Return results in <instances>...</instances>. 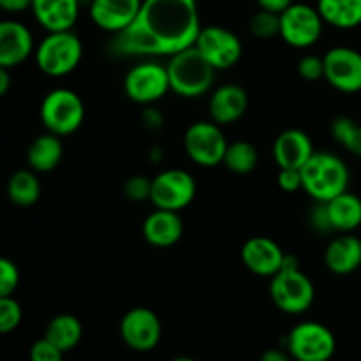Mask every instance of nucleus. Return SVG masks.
I'll return each instance as SVG.
<instances>
[{
    "label": "nucleus",
    "mask_w": 361,
    "mask_h": 361,
    "mask_svg": "<svg viewBox=\"0 0 361 361\" xmlns=\"http://www.w3.org/2000/svg\"><path fill=\"white\" fill-rule=\"evenodd\" d=\"M201 30L197 0H143L136 20L115 35V56H173L196 42Z\"/></svg>",
    "instance_id": "f257e3e1"
},
{
    "label": "nucleus",
    "mask_w": 361,
    "mask_h": 361,
    "mask_svg": "<svg viewBox=\"0 0 361 361\" xmlns=\"http://www.w3.org/2000/svg\"><path fill=\"white\" fill-rule=\"evenodd\" d=\"M302 190L316 203H328L349 190L351 171L342 157L331 152H314L302 166Z\"/></svg>",
    "instance_id": "f03ea898"
},
{
    "label": "nucleus",
    "mask_w": 361,
    "mask_h": 361,
    "mask_svg": "<svg viewBox=\"0 0 361 361\" xmlns=\"http://www.w3.org/2000/svg\"><path fill=\"white\" fill-rule=\"evenodd\" d=\"M171 92L183 99L203 97L214 87L215 73L212 63L201 55L196 46L169 56L166 63Z\"/></svg>",
    "instance_id": "7ed1b4c3"
},
{
    "label": "nucleus",
    "mask_w": 361,
    "mask_h": 361,
    "mask_svg": "<svg viewBox=\"0 0 361 361\" xmlns=\"http://www.w3.org/2000/svg\"><path fill=\"white\" fill-rule=\"evenodd\" d=\"M270 296L281 312L291 316L307 312L312 307L316 288L295 256L286 254L282 270L270 279Z\"/></svg>",
    "instance_id": "20e7f679"
},
{
    "label": "nucleus",
    "mask_w": 361,
    "mask_h": 361,
    "mask_svg": "<svg viewBox=\"0 0 361 361\" xmlns=\"http://www.w3.org/2000/svg\"><path fill=\"white\" fill-rule=\"evenodd\" d=\"M35 63L39 71L49 78H63L74 73L83 59L81 39L73 30L48 32L35 46Z\"/></svg>",
    "instance_id": "39448f33"
},
{
    "label": "nucleus",
    "mask_w": 361,
    "mask_h": 361,
    "mask_svg": "<svg viewBox=\"0 0 361 361\" xmlns=\"http://www.w3.org/2000/svg\"><path fill=\"white\" fill-rule=\"evenodd\" d=\"M39 116L48 133L56 136L74 134L85 122V102L71 88H55L41 101Z\"/></svg>",
    "instance_id": "423d86ee"
},
{
    "label": "nucleus",
    "mask_w": 361,
    "mask_h": 361,
    "mask_svg": "<svg viewBox=\"0 0 361 361\" xmlns=\"http://www.w3.org/2000/svg\"><path fill=\"white\" fill-rule=\"evenodd\" d=\"M286 345L295 361H330L337 351V338L323 323L303 321L289 331Z\"/></svg>",
    "instance_id": "0eeeda50"
},
{
    "label": "nucleus",
    "mask_w": 361,
    "mask_h": 361,
    "mask_svg": "<svg viewBox=\"0 0 361 361\" xmlns=\"http://www.w3.org/2000/svg\"><path fill=\"white\" fill-rule=\"evenodd\" d=\"M228 140L219 123L212 120H200L187 127L183 136V148L194 164L201 168H215L224 161Z\"/></svg>",
    "instance_id": "6e6552de"
},
{
    "label": "nucleus",
    "mask_w": 361,
    "mask_h": 361,
    "mask_svg": "<svg viewBox=\"0 0 361 361\" xmlns=\"http://www.w3.org/2000/svg\"><path fill=\"white\" fill-rule=\"evenodd\" d=\"M123 92L127 99L136 104L148 106L161 101L168 92H171L168 69L157 60L145 59L127 71L123 78Z\"/></svg>",
    "instance_id": "1a4fd4ad"
},
{
    "label": "nucleus",
    "mask_w": 361,
    "mask_h": 361,
    "mask_svg": "<svg viewBox=\"0 0 361 361\" xmlns=\"http://www.w3.org/2000/svg\"><path fill=\"white\" fill-rule=\"evenodd\" d=\"M197 183L185 169L169 168L152 178L150 203L155 208L182 212L196 200Z\"/></svg>",
    "instance_id": "9d476101"
},
{
    "label": "nucleus",
    "mask_w": 361,
    "mask_h": 361,
    "mask_svg": "<svg viewBox=\"0 0 361 361\" xmlns=\"http://www.w3.org/2000/svg\"><path fill=\"white\" fill-rule=\"evenodd\" d=\"M324 21L317 7L293 2L281 13V39L291 48L305 49L316 44L323 35Z\"/></svg>",
    "instance_id": "9b49d317"
},
{
    "label": "nucleus",
    "mask_w": 361,
    "mask_h": 361,
    "mask_svg": "<svg viewBox=\"0 0 361 361\" xmlns=\"http://www.w3.org/2000/svg\"><path fill=\"white\" fill-rule=\"evenodd\" d=\"M194 46L215 71L231 69L243 55V44L238 35L221 25L201 27Z\"/></svg>",
    "instance_id": "f8f14e48"
},
{
    "label": "nucleus",
    "mask_w": 361,
    "mask_h": 361,
    "mask_svg": "<svg viewBox=\"0 0 361 361\" xmlns=\"http://www.w3.org/2000/svg\"><path fill=\"white\" fill-rule=\"evenodd\" d=\"M324 80L342 94L361 92V51L349 46H335L323 55Z\"/></svg>",
    "instance_id": "ddd939ff"
},
{
    "label": "nucleus",
    "mask_w": 361,
    "mask_h": 361,
    "mask_svg": "<svg viewBox=\"0 0 361 361\" xmlns=\"http://www.w3.org/2000/svg\"><path fill=\"white\" fill-rule=\"evenodd\" d=\"M120 337L123 344L137 353L155 349L162 337V324L157 314L147 307H134L120 321Z\"/></svg>",
    "instance_id": "4468645a"
},
{
    "label": "nucleus",
    "mask_w": 361,
    "mask_h": 361,
    "mask_svg": "<svg viewBox=\"0 0 361 361\" xmlns=\"http://www.w3.org/2000/svg\"><path fill=\"white\" fill-rule=\"evenodd\" d=\"M286 252L268 236H252L242 247V261L250 274L271 279L284 267Z\"/></svg>",
    "instance_id": "2eb2a0df"
},
{
    "label": "nucleus",
    "mask_w": 361,
    "mask_h": 361,
    "mask_svg": "<svg viewBox=\"0 0 361 361\" xmlns=\"http://www.w3.org/2000/svg\"><path fill=\"white\" fill-rule=\"evenodd\" d=\"M143 0H90L88 14L101 30L118 35L136 20Z\"/></svg>",
    "instance_id": "dca6fc26"
},
{
    "label": "nucleus",
    "mask_w": 361,
    "mask_h": 361,
    "mask_svg": "<svg viewBox=\"0 0 361 361\" xmlns=\"http://www.w3.org/2000/svg\"><path fill=\"white\" fill-rule=\"evenodd\" d=\"M34 37L27 25L16 20L0 21V67L13 69L34 55Z\"/></svg>",
    "instance_id": "f3484780"
},
{
    "label": "nucleus",
    "mask_w": 361,
    "mask_h": 361,
    "mask_svg": "<svg viewBox=\"0 0 361 361\" xmlns=\"http://www.w3.org/2000/svg\"><path fill=\"white\" fill-rule=\"evenodd\" d=\"M247 108H249V95H247L245 88L235 83L221 85L212 92L210 99H208L210 120L221 127L238 122L247 113Z\"/></svg>",
    "instance_id": "a211bd4d"
},
{
    "label": "nucleus",
    "mask_w": 361,
    "mask_h": 361,
    "mask_svg": "<svg viewBox=\"0 0 361 361\" xmlns=\"http://www.w3.org/2000/svg\"><path fill=\"white\" fill-rule=\"evenodd\" d=\"M314 143L309 134L302 129H286L275 137L274 161L279 168H296L302 169V166L312 157Z\"/></svg>",
    "instance_id": "6ab92c4d"
},
{
    "label": "nucleus",
    "mask_w": 361,
    "mask_h": 361,
    "mask_svg": "<svg viewBox=\"0 0 361 361\" xmlns=\"http://www.w3.org/2000/svg\"><path fill=\"white\" fill-rule=\"evenodd\" d=\"M81 0H32V14L46 32L73 30Z\"/></svg>",
    "instance_id": "aec40b11"
},
{
    "label": "nucleus",
    "mask_w": 361,
    "mask_h": 361,
    "mask_svg": "<svg viewBox=\"0 0 361 361\" xmlns=\"http://www.w3.org/2000/svg\"><path fill=\"white\" fill-rule=\"evenodd\" d=\"M143 236L152 247L168 249L176 245L183 236V221L180 212L155 208L143 222Z\"/></svg>",
    "instance_id": "412c9836"
},
{
    "label": "nucleus",
    "mask_w": 361,
    "mask_h": 361,
    "mask_svg": "<svg viewBox=\"0 0 361 361\" xmlns=\"http://www.w3.org/2000/svg\"><path fill=\"white\" fill-rule=\"evenodd\" d=\"M324 264L334 275L355 274L361 267V240L353 233H338L324 249Z\"/></svg>",
    "instance_id": "4be33fe9"
},
{
    "label": "nucleus",
    "mask_w": 361,
    "mask_h": 361,
    "mask_svg": "<svg viewBox=\"0 0 361 361\" xmlns=\"http://www.w3.org/2000/svg\"><path fill=\"white\" fill-rule=\"evenodd\" d=\"M63 155V145L60 136L51 133L35 137L27 150L28 168L35 173H49L56 169Z\"/></svg>",
    "instance_id": "5701e85b"
},
{
    "label": "nucleus",
    "mask_w": 361,
    "mask_h": 361,
    "mask_svg": "<svg viewBox=\"0 0 361 361\" xmlns=\"http://www.w3.org/2000/svg\"><path fill=\"white\" fill-rule=\"evenodd\" d=\"M334 233H353L361 226V197L345 190L326 203Z\"/></svg>",
    "instance_id": "b1692460"
},
{
    "label": "nucleus",
    "mask_w": 361,
    "mask_h": 361,
    "mask_svg": "<svg viewBox=\"0 0 361 361\" xmlns=\"http://www.w3.org/2000/svg\"><path fill=\"white\" fill-rule=\"evenodd\" d=\"M324 25L338 30H353L361 25V0H316Z\"/></svg>",
    "instance_id": "393cba45"
},
{
    "label": "nucleus",
    "mask_w": 361,
    "mask_h": 361,
    "mask_svg": "<svg viewBox=\"0 0 361 361\" xmlns=\"http://www.w3.org/2000/svg\"><path fill=\"white\" fill-rule=\"evenodd\" d=\"M44 337L62 353L73 351L83 337V324L73 314H59L48 323Z\"/></svg>",
    "instance_id": "a878e982"
},
{
    "label": "nucleus",
    "mask_w": 361,
    "mask_h": 361,
    "mask_svg": "<svg viewBox=\"0 0 361 361\" xmlns=\"http://www.w3.org/2000/svg\"><path fill=\"white\" fill-rule=\"evenodd\" d=\"M7 197L20 208L35 204L41 197V182L32 169H18L7 180Z\"/></svg>",
    "instance_id": "bb28decb"
},
{
    "label": "nucleus",
    "mask_w": 361,
    "mask_h": 361,
    "mask_svg": "<svg viewBox=\"0 0 361 361\" xmlns=\"http://www.w3.org/2000/svg\"><path fill=\"white\" fill-rule=\"evenodd\" d=\"M257 162H259L257 148L249 141L240 140L228 145L222 164L226 166L228 171L235 173V175H249L257 168Z\"/></svg>",
    "instance_id": "cd10ccee"
},
{
    "label": "nucleus",
    "mask_w": 361,
    "mask_h": 361,
    "mask_svg": "<svg viewBox=\"0 0 361 361\" xmlns=\"http://www.w3.org/2000/svg\"><path fill=\"white\" fill-rule=\"evenodd\" d=\"M330 133L345 152L361 159V123L351 116H337L331 122Z\"/></svg>",
    "instance_id": "c85d7f7f"
},
{
    "label": "nucleus",
    "mask_w": 361,
    "mask_h": 361,
    "mask_svg": "<svg viewBox=\"0 0 361 361\" xmlns=\"http://www.w3.org/2000/svg\"><path fill=\"white\" fill-rule=\"evenodd\" d=\"M249 32L261 41H270V39L279 37L281 35V14L259 9L250 16Z\"/></svg>",
    "instance_id": "c756f323"
},
{
    "label": "nucleus",
    "mask_w": 361,
    "mask_h": 361,
    "mask_svg": "<svg viewBox=\"0 0 361 361\" xmlns=\"http://www.w3.org/2000/svg\"><path fill=\"white\" fill-rule=\"evenodd\" d=\"M23 319L21 305L13 296L0 298V335H7L16 330Z\"/></svg>",
    "instance_id": "7c9ffc66"
},
{
    "label": "nucleus",
    "mask_w": 361,
    "mask_h": 361,
    "mask_svg": "<svg viewBox=\"0 0 361 361\" xmlns=\"http://www.w3.org/2000/svg\"><path fill=\"white\" fill-rule=\"evenodd\" d=\"M20 286V270L7 257L0 256V298L13 296Z\"/></svg>",
    "instance_id": "2f4dec72"
},
{
    "label": "nucleus",
    "mask_w": 361,
    "mask_h": 361,
    "mask_svg": "<svg viewBox=\"0 0 361 361\" xmlns=\"http://www.w3.org/2000/svg\"><path fill=\"white\" fill-rule=\"evenodd\" d=\"M150 190H152V178H147L143 175L129 176L123 183V194L127 200L130 201H150Z\"/></svg>",
    "instance_id": "473e14b6"
},
{
    "label": "nucleus",
    "mask_w": 361,
    "mask_h": 361,
    "mask_svg": "<svg viewBox=\"0 0 361 361\" xmlns=\"http://www.w3.org/2000/svg\"><path fill=\"white\" fill-rule=\"evenodd\" d=\"M298 74L302 80L310 81V83L324 80L323 56H317V55L302 56L298 62Z\"/></svg>",
    "instance_id": "72a5a7b5"
},
{
    "label": "nucleus",
    "mask_w": 361,
    "mask_h": 361,
    "mask_svg": "<svg viewBox=\"0 0 361 361\" xmlns=\"http://www.w3.org/2000/svg\"><path fill=\"white\" fill-rule=\"evenodd\" d=\"M62 356L63 353L55 344H51L46 337L35 341L32 344L30 353H28L30 361H63Z\"/></svg>",
    "instance_id": "f704fd0d"
},
{
    "label": "nucleus",
    "mask_w": 361,
    "mask_h": 361,
    "mask_svg": "<svg viewBox=\"0 0 361 361\" xmlns=\"http://www.w3.org/2000/svg\"><path fill=\"white\" fill-rule=\"evenodd\" d=\"M277 185L281 187L284 192H296V190H302V171L296 168H279Z\"/></svg>",
    "instance_id": "c9c22d12"
},
{
    "label": "nucleus",
    "mask_w": 361,
    "mask_h": 361,
    "mask_svg": "<svg viewBox=\"0 0 361 361\" xmlns=\"http://www.w3.org/2000/svg\"><path fill=\"white\" fill-rule=\"evenodd\" d=\"M309 222L317 233H334L326 203H316V207L309 214Z\"/></svg>",
    "instance_id": "e433bc0d"
},
{
    "label": "nucleus",
    "mask_w": 361,
    "mask_h": 361,
    "mask_svg": "<svg viewBox=\"0 0 361 361\" xmlns=\"http://www.w3.org/2000/svg\"><path fill=\"white\" fill-rule=\"evenodd\" d=\"M141 122H143V127H147L148 130H157L164 123V118H162V115L157 109H145L143 115H141Z\"/></svg>",
    "instance_id": "4c0bfd02"
},
{
    "label": "nucleus",
    "mask_w": 361,
    "mask_h": 361,
    "mask_svg": "<svg viewBox=\"0 0 361 361\" xmlns=\"http://www.w3.org/2000/svg\"><path fill=\"white\" fill-rule=\"evenodd\" d=\"M30 7L32 0H0V9L9 14L23 13V11L30 9Z\"/></svg>",
    "instance_id": "58836bf2"
},
{
    "label": "nucleus",
    "mask_w": 361,
    "mask_h": 361,
    "mask_svg": "<svg viewBox=\"0 0 361 361\" xmlns=\"http://www.w3.org/2000/svg\"><path fill=\"white\" fill-rule=\"evenodd\" d=\"M259 4V9H267L271 11V13H284L289 6H291L295 0H256Z\"/></svg>",
    "instance_id": "ea45409f"
},
{
    "label": "nucleus",
    "mask_w": 361,
    "mask_h": 361,
    "mask_svg": "<svg viewBox=\"0 0 361 361\" xmlns=\"http://www.w3.org/2000/svg\"><path fill=\"white\" fill-rule=\"evenodd\" d=\"M259 361H293V358L288 351H282V349H268L261 355Z\"/></svg>",
    "instance_id": "a19ab883"
},
{
    "label": "nucleus",
    "mask_w": 361,
    "mask_h": 361,
    "mask_svg": "<svg viewBox=\"0 0 361 361\" xmlns=\"http://www.w3.org/2000/svg\"><path fill=\"white\" fill-rule=\"evenodd\" d=\"M9 88H11L9 69H6V67H0V99H2L4 95H7Z\"/></svg>",
    "instance_id": "79ce46f5"
},
{
    "label": "nucleus",
    "mask_w": 361,
    "mask_h": 361,
    "mask_svg": "<svg viewBox=\"0 0 361 361\" xmlns=\"http://www.w3.org/2000/svg\"><path fill=\"white\" fill-rule=\"evenodd\" d=\"M169 361H196V360L187 358V356H176V358H173V360H169Z\"/></svg>",
    "instance_id": "37998d69"
}]
</instances>
